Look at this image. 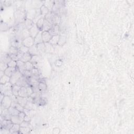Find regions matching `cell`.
<instances>
[{
  "mask_svg": "<svg viewBox=\"0 0 134 134\" xmlns=\"http://www.w3.org/2000/svg\"><path fill=\"white\" fill-rule=\"evenodd\" d=\"M11 96H4L2 101H1V107L2 109H9L12 106Z\"/></svg>",
  "mask_w": 134,
  "mask_h": 134,
  "instance_id": "cell-1",
  "label": "cell"
},
{
  "mask_svg": "<svg viewBox=\"0 0 134 134\" xmlns=\"http://www.w3.org/2000/svg\"><path fill=\"white\" fill-rule=\"evenodd\" d=\"M25 17H26V14L24 12L21 10H18L16 12L15 20L16 22L18 23V24H21V23H23L25 22L26 19Z\"/></svg>",
  "mask_w": 134,
  "mask_h": 134,
  "instance_id": "cell-2",
  "label": "cell"
},
{
  "mask_svg": "<svg viewBox=\"0 0 134 134\" xmlns=\"http://www.w3.org/2000/svg\"><path fill=\"white\" fill-rule=\"evenodd\" d=\"M22 76H23V74L22 72H21L16 68V70L10 77V82L13 85H15L17 81H19L20 78H21Z\"/></svg>",
  "mask_w": 134,
  "mask_h": 134,
  "instance_id": "cell-3",
  "label": "cell"
},
{
  "mask_svg": "<svg viewBox=\"0 0 134 134\" xmlns=\"http://www.w3.org/2000/svg\"><path fill=\"white\" fill-rule=\"evenodd\" d=\"M22 39L17 35L14 36L11 41V46L20 48L22 46Z\"/></svg>",
  "mask_w": 134,
  "mask_h": 134,
  "instance_id": "cell-4",
  "label": "cell"
},
{
  "mask_svg": "<svg viewBox=\"0 0 134 134\" xmlns=\"http://www.w3.org/2000/svg\"><path fill=\"white\" fill-rule=\"evenodd\" d=\"M35 44L34 38L32 36L27 37L22 40V45L26 47L30 48Z\"/></svg>",
  "mask_w": 134,
  "mask_h": 134,
  "instance_id": "cell-5",
  "label": "cell"
},
{
  "mask_svg": "<svg viewBox=\"0 0 134 134\" xmlns=\"http://www.w3.org/2000/svg\"><path fill=\"white\" fill-rule=\"evenodd\" d=\"M1 128L10 131V129L11 128V127L13 126L14 124L12 122L11 120L3 119L1 120Z\"/></svg>",
  "mask_w": 134,
  "mask_h": 134,
  "instance_id": "cell-6",
  "label": "cell"
},
{
  "mask_svg": "<svg viewBox=\"0 0 134 134\" xmlns=\"http://www.w3.org/2000/svg\"><path fill=\"white\" fill-rule=\"evenodd\" d=\"M16 84L20 86V87H22V86L27 87V86H30L28 83V78L24 77V75H23L21 78H20V79L18 81H17Z\"/></svg>",
  "mask_w": 134,
  "mask_h": 134,
  "instance_id": "cell-7",
  "label": "cell"
},
{
  "mask_svg": "<svg viewBox=\"0 0 134 134\" xmlns=\"http://www.w3.org/2000/svg\"><path fill=\"white\" fill-rule=\"evenodd\" d=\"M52 36L59 35L60 33L59 25H52L50 30L48 31Z\"/></svg>",
  "mask_w": 134,
  "mask_h": 134,
  "instance_id": "cell-8",
  "label": "cell"
},
{
  "mask_svg": "<svg viewBox=\"0 0 134 134\" xmlns=\"http://www.w3.org/2000/svg\"><path fill=\"white\" fill-rule=\"evenodd\" d=\"M1 117L2 120H11L12 115L9 112L8 109H4L1 113Z\"/></svg>",
  "mask_w": 134,
  "mask_h": 134,
  "instance_id": "cell-9",
  "label": "cell"
},
{
  "mask_svg": "<svg viewBox=\"0 0 134 134\" xmlns=\"http://www.w3.org/2000/svg\"><path fill=\"white\" fill-rule=\"evenodd\" d=\"M42 38H43V42L45 44L48 43L50 42V39H51V38L52 37L48 31L42 32Z\"/></svg>",
  "mask_w": 134,
  "mask_h": 134,
  "instance_id": "cell-10",
  "label": "cell"
},
{
  "mask_svg": "<svg viewBox=\"0 0 134 134\" xmlns=\"http://www.w3.org/2000/svg\"><path fill=\"white\" fill-rule=\"evenodd\" d=\"M13 85L10 82H8L4 84H0V88H1V93H2L7 91L11 90L13 88Z\"/></svg>",
  "mask_w": 134,
  "mask_h": 134,
  "instance_id": "cell-11",
  "label": "cell"
},
{
  "mask_svg": "<svg viewBox=\"0 0 134 134\" xmlns=\"http://www.w3.org/2000/svg\"><path fill=\"white\" fill-rule=\"evenodd\" d=\"M29 31H30V36L33 38L35 37L37 35V34L40 32L36 26V24H35L30 30H29Z\"/></svg>",
  "mask_w": 134,
  "mask_h": 134,
  "instance_id": "cell-12",
  "label": "cell"
},
{
  "mask_svg": "<svg viewBox=\"0 0 134 134\" xmlns=\"http://www.w3.org/2000/svg\"><path fill=\"white\" fill-rule=\"evenodd\" d=\"M19 96L23 97H28L29 95L27 92V88L25 86L21 87L19 92Z\"/></svg>",
  "mask_w": 134,
  "mask_h": 134,
  "instance_id": "cell-13",
  "label": "cell"
},
{
  "mask_svg": "<svg viewBox=\"0 0 134 134\" xmlns=\"http://www.w3.org/2000/svg\"><path fill=\"white\" fill-rule=\"evenodd\" d=\"M28 52L30 53L32 56H35V55H39V52L37 49V45L34 44L33 46H32L31 47L29 48V51Z\"/></svg>",
  "mask_w": 134,
  "mask_h": 134,
  "instance_id": "cell-14",
  "label": "cell"
},
{
  "mask_svg": "<svg viewBox=\"0 0 134 134\" xmlns=\"http://www.w3.org/2000/svg\"><path fill=\"white\" fill-rule=\"evenodd\" d=\"M17 101H18V103H19L20 105L23 107H25L26 104L28 101V97H23L21 96H17Z\"/></svg>",
  "mask_w": 134,
  "mask_h": 134,
  "instance_id": "cell-15",
  "label": "cell"
},
{
  "mask_svg": "<svg viewBox=\"0 0 134 134\" xmlns=\"http://www.w3.org/2000/svg\"><path fill=\"white\" fill-rule=\"evenodd\" d=\"M37 45V47L39 55H43L46 52V45L44 43H40Z\"/></svg>",
  "mask_w": 134,
  "mask_h": 134,
  "instance_id": "cell-16",
  "label": "cell"
},
{
  "mask_svg": "<svg viewBox=\"0 0 134 134\" xmlns=\"http://www.w3.org/2000/svg\"><path fill=\"white\" fill-rule=\"evenodd\" d=\"M44 21H45L44 17H40L39 20L37 21V22L35 24L36 26L37 27V28L39 29V30L40 32H43V27Z\"/></svg>",
  "mask_w": 134,
  "mask_h": 134,
  "instance_id": "cell-17",
  "label": "cell"
},
{
  "mask_svg": "<svg viewBox=\"0 0 134 134\" xmlns=\"http://www.w3.org/2000/svg\"><path fill=\"white\" fill-rule=\"evenodd\" d=\"M32 57V56L30 53H29V52H27V53L24 54L23 55V56L22 57V58H21L20 60L25 63L28 61H31Z\"/></svg>",
  "mask_w": 134,
  "mask_h": 134,
  "instance_id": "cell-18",
  "label": "cell"
},
{
  "mask_svg": "<svg viewBox=\"0 0 134 134\" xmlns=\"http://www.w3.org/2000/svg\"><path fill=\"white\" fill-rule=\"evenodd\" d=\"M21 126L20 124H14L13 126L11 127L10 129V133H20Z\"/></svg>",
  "mask_w": 134,
  "mask_h": 134,
  "instance_id": "cell-19",
  "label": "cell"
},
{
  "mask_svg": "<svg viewBox=\"0 0 134 134\" xmlns=\"http://www.w3.org/2000/svg\"><path fill=\"white\" fill-rule=\"evenodd\" d=\"M16 68L22 72L25 70V62H23L21 60H19L17 61V67Z\"/></svg>",
  "mask_w": 134,
  "mask_h": 134,
  "instance_id": "cell-20",
  "label": "cell"
},
{
  "mask_svg": "<svg viewBox=\"0 0 134 134\" xmlns=\"http://www.w3.org/2000/svg\"><path fill=\"white\" fill-rule=\"evenodd\" d=\"M35 25V23L33 22V21L26 19L25 22H24V27L28 30H30V29Z\"/></svg>",
  "mask_w": 134,
  "mask_h": 134,
  "instance_id": "cell-21",
  "label": "cell"
},
{
  "mask_svg": "<svg viewBox=\"0 0 134 134\" xmlns=\"http://www.w3.org/2000/svg\"><path fill=\"white\" fill-rule=\"evenodd\" d=\"M19 52V49L14 47L13 46H11L10 48H9L8 54L10 56H14V55H17L18 53Z\"/></svg>",
  "mask_w": 134,
  "mask_h": 134,
  "instance_id": "cell-22",
  "label": "cell"
},
{
  "mask_svg": "<svg viewBox=\"0 0 134 134\" xmlns=\"http://www.w3.org/2000/svg\"><path fill=\"white\" fill-rule=\"evenodd\" d=\"M12 60V58H11L9 54L8 53H6V54H4V55H3L1 57V61L7 64H8L9 62H10Z\"/></svg>",
  "mask_w": 134,
  "mask_h": 134,
  "instance_id": "cell-23",
  "label": "cell"
},
{
  "mask_svg": "<svg viewBox=\"0 0 134 134\" xmlns=\"http://www.w3.org/2000/svg\"><path fill=\"white\" fill-rule=\"evenodd\" d=\"M61 22V17L60 15L54 14L52 19V25H59Z\"/></svg>",
  "mask_w": 134,
  "mask_h": 134,
  "instance_id": "cell-24",
  "label": "cell"
},
{
  "mask_svg": "<svg viewBox=\"0 0 134 134\" xmlns=\"http://www.w3.org/2000/svg\"><path fill=\"white\" fill-rule=\"evenodd\" d=\"M49 10L47 7H46L45 5H42L40 8V14L43 16H45L49 12Z\"/></svg>",
  "mask_w": 134,
  "mask_h": 134,
  "instance_id": "cell-25",
  "label": "cell"
},
{
  "mask_svg": "<svg viewBox=\"0 0 134 134\" xmlns=\"http://www.w3.org/2000/svg\"><path fill=\"white\" fill-rule=\"evenodd\" d=\"M54 15V13L52 12V11L49 12L47 14H46L44 16V19L46 21L48 22L49 23H50V24H52V19H53Z\"/></svg>",
  "mask_w": 134,
  "mask_h": 134,
  "instance_id": "cell-26",
  "label": "cell"
},
{
  "mask_svg": "<svg viewBox=\"0 0 134 134\" xmlns=\"http://www.w3.org/2000/svg\"><path fill=\"white\" fill-rule=\"evenodd\" d=\"M25 108L27 109L28 110H34L36 109V104L34 102L30 101H28V102L26 104V105L25 107Z\"/></svg>",
  "mask_w": 134,
  "mask_h": 134,
  "instance_id": "cell-27",
  "label": "cell"
},
{
  "mask_svg": "<svg viewBox=\"0 0 134 134\" xmlns=\"http://www.w3.org/2000/svg\"><path fill=\"white\" fill-rule=\"evenodd\" d=\"M16 70V68H12V67H8L6 70L4 71L5 74L8 75V76L11 77L14 72Z\"/></svg>",
  "mask_w": 134,
  "mask_h": 134,
  "instance_id": "cell-28",
  "label": "cell"
},
{
  "mask_svg": "<svg viewBox=\"0 0 134 134\" xmlns=\"http://www.w3.org/2000/svg\"><path fill=\"white\" fill-rule=\"evenodd\" d=\"M42 33V32H40L37 34V35L34 38L35 44H40V43H44L43 40Z\"/></svg>",
  "mask_w": 134,
  "mask_h": 134,
  "instance_id": "cell-29",
  "label": "cell"
},
{
  "mask_svg": "<svg viewBox=\"0 0 134 134\" xmlns=\"http://www.w3.org/2000/svg\"><path fill=\"white\" fill-rule=\"evenodd\" d=\"M59 36H60V35H59L52 36L51 39L50 40V42H49V43L52 45V46H55V45H57L58 43V42H59Z\"/></svg>",
  "mask_w": 134,
  "mask_h": 134,
  "instance_id": "cell-30",
  "label": "cell"
},
{
  "mask_svg": "<svg viewBox=\"0 0 134 134\" xmlns=\"http://www.w3.org/2000/svg\"><path fill=\"white\" fill-rule=\"evenodd\" d=\"M66 41H67L66 37L64 35H60L59 42H58L57 45L59 46H63L66 43Z\"/></svg>",
  "mask_w": 134,
  "mask_h": 134,
  "instance_id": "cell-31",
  "label": "cell"
},
{
  "mask_svg": "<svg viewBox=\"0 0 134 134\" xmlns=\"http://www.w3.org/2000/svg\"><path fill=\"white\" fill-rule=\"evenodd\" d=\"M11 121L13 124H21L22 121L21 120L18 115H15V116H12L11 117Z\"/></svg>",
  "mask_w": 134,
  "mask_h": 134,
  "instance_id": "cell-32",
  "label": "cell"
},
{
  "mask_svg": "<svg viewBox=\"0 0 134 134\" xmlns=\"http://www.w3.org/2000/svg\"><path fill=\"white\" fill-rule=\"evenodd\" d=\"M52 24H50L48 22L46 21L45 20L44 25H43V32L44 31H49L50 30V29L51 28Z\"/></svg>",
  "mask_w": 134,
  "mask_h": 134,
  "instance_id": "cell-33",
  "label": "cell"
},
{
  "mask_svg": "<svg viewBox=\"0 0 134 134\" xmlns=\"http://www.w3.org/2000/svg\"><path fill=\"white\" fill-rule=\"evenodd\" d=\"M10 82V77L4 74L3 76L0 78V84H4Z\"/></svg>",
  "mask_w": 134,
  "mask_h": 134,
  "instance_id": "cell-34",
  "label": "cell"
},
{
  "mask_svg": "<svg viewBox=\"0 0 134 134\" xmlns=\"http://www.w3.org/2000/svg\"><path fill=\"white\" fill-rule=\"evenodd\" d=\"M31 73L32 74V76L33 77H34V78H35L37 80H39V79L38 78V77L39 76V72L38 68H36V67H34L33 69L31 71Z\"/></svg>",
  "mask_w": 134,
  "mask_h": 134,
  "instance_id": "cell-35",
  "label": "cell"
},
{
  "mask_svg": "<svg viewBox=\"0 0 134 134\" xmlns=\"http://www.w3.org/2000/svg\"><path fill=\"white\" fill-rule=\"evenodd\" d=\"M20 88H21V87L19 85H16V84L14 85L13 86V88H12V91L13 95H14L15 96H19V92Z\"/></svg>",
  "mask_w": 134,
  "mask_h": 134,
  "instance_id": "cell-36",
  "label": "cell"
},
{
  "mask_svg": "<svg viewBox=\"0 0 134 134\" xmlns=\"http://www.w3.org/2000/svg\"><path fill=\"white\" fill-rule=\"evenodd\" d=\"M9 111L10 113V114L12 115V116H15V115H19L20 112L17 110L15 107L11 106L9 109Z\"/></svg>",
  "mask_w": 134,
  "mask_h": 134,
  "instance_id": "cell-37",
  "label": "cell"
},
{
  "mask_svg": "<svg viewBox=\"0 0 134 134\" xmlns=\"http://www.w3.org/2000/svg\"><path fill=\"white\" fill-rule=\"evenodd\" d=\"M46 52H49V53H52L55 50L54 48V46H52L50 44L46 43Z\"/></svg>",
  "mask_w": 134,
  "mask_h": 134,
  "instance_id": "cell-38",
  "label": "cell"
},
{
  "mask_svg": "<svg viewBox=\"0 0 134 134\" xmlns=\"http://www.w3.org/2000/svg\"><path fill=\"white\" fill-rule=\"evenodd\" d=\"M25 65L26 70L30 71H31L32 70V69L35 67L34 64L32 62H31V61L25 62Z\"/></svg>",
  "mask_w": 134,
  "mask_h": 134,
  "instance_id": "cell-39",
  "label": "cell"
},
{
  "mask_svg": "<svg viewBox=\"0 0 134 134\" xmlns=\"http://www.w3.org/2000/svg\"><path fill=\"white\" fill-rule=\"evenodd\" d=\"M31 128L30 127H21L20 133H29L30 132Z\"/></svg>",
  "mask_w": 134,
  "mask_h": 134,
  "instance_id": "cell-40",
  "label": "cell"
},
{
  "mask_svg": "<svg viewBox=\"0 0 134 134\" xmlns=\"http://www.w3.org/2000/svg\"><path fill=\"white\" fill-rule=\"evenodd\" d=\"M10 29L9 25L4 22H1V30L2 32H6Z\"/></svg>",
  "mask_w": 134,
  "mask_h": 134,
  "instance_id": "cell-41",
  "label": "cell"
},
{
  "mask_svg": "<svg viewBox=\"0 0 134 134\" xmlns=\"http://www.w3.org/2000/svg\"><path fill=\"white\" fill-rule=\"evenodd\" d=\"M38 87V89L40 92H44L47 89V85L45 83L39 82V83Z\"/></svg>",
  "mask_w": 134,
  "mask_h": 134,
  "instance_id": "cell-42",
  "label": "cell"
},
{
  "mask_svg": "<svg viewBox=\"0 0 134 134\" xmlns=\"http://www.w3.org/2000/svg\"><path fill=\"white\" fill-rule=\"evenodd\" d=\"M19 51L21 52L22 54H24L27 53V52H28L29 51V48L26 47L22 45L21 47L19 48Z\"/></svg>",
  "mask_w": 134,
  "mask_h": 134,
  "instance_id": "cell-43",
  "label": "cell"
},
{
  "mask_svg": "<svg viewBox=\"0 0 134 134\" xmlns=\"http://www.w3.org/2000/svg\"><path fill=\"white\" fill-rule=\"evenodd\" d=\"M8 67H9L8 64L1 61V63H0V70L5 71L6 70V69H7Z\"/></svg>",
  "mask_w": 134,
  "mask_h": 134,
  "instance_id": "cell-44",
  "label": "cell"
},
{
  "mask_svg": "<svg viewBox=\"0 0 134 134\" xmlns=\"http://www.w3.org/2000/svg\"><path fill=\"white\" fill-rule=\"evenodd\" d=\"M39 60V57L38 55H35V56H33L32 57V59L31 60V62H32L34 65L35 63H38V61Z\"/></svg>",
  "mask_w": 134,
  "mask_h": 134,
  "instance_id": "cell-45",
  "label": "cell"
},
{
  "mask_svg": "<svg viewBox=\"0 0 134 134\" xmlns=\"http://www.w3.org/2000/svg\"><path fill=\"white\" fill-rule=\"evenodd\" d=\"M9 67L12 68H16L17 67V61L14 60H12L8 64Z\"/></svg>",
  "mask_w": 134,
  "mask_h": 134,
  "instance_id": "cell-46",
  "label": "cell"
},
{
  "mask_svg": "<svg viewBox=\"0 0 134 134\" xmlns=\"http://www.w3.org/2000/svg\"><path fill=\"white\" fill-rule=\"evenodd\" d=\"M15 107L19 110V111L20 112H24V109H25V107H23V106H22L21 105H20L19 103H17Z\"/></svg>",
  "mask_w": 134,
  "mask_h": 134,
  "instance_id": "cell-47",
  "label": "cell"
},
{
  "mask_svg": "<svg viewBox=\"0 0 134 134\" xmlns=\"http://www.w3.org/2000/svg\"><path fill=\"white\" fill-rule=\"evenodd\" d=\"M26 114L25 113H24V112H20L19 114V117H20V118L21 119V120L23 121V120H24V119L25 117V116H26Z\"/></svg>",
  "mask_w": 134,
  "mask_h": 134,
  "instance_id": "cell-48",
  "label": "cell"
},
{
  "mask_svg": "<svg viewBox=\"0 0 134 134\" xmlns=\"http://www.w3.org/2000/svg\"><path fill=\"white\" fill-rule=\"evenodd\" d=\"M30 123L26 121L23 120L20 124L21 127H30Z\"/></svg>",
  "mask_w": 134,
  "mask_h": 134,
  "instance_id": "cell-49",
  "label": "cell"
},
{
  "mask_svg": "<svg viewBox=\"0 0 134 134\" xmlns=\"http://www.w3.org/2000/svg\"><path fill=\"white\" fill-rule=\"evenodd\" d=\"M24 120L26 121H27V122H29V123H30V122L31 120V118L30 117V116L29 115H26L25 117V118L24 119Z\"/></svg>",
  "mask_w": 134,
  "mask_h": 134,
  "instance_id": "cell-50",
  "label": "cell"
},
{
  "mask_svg": "<svg viewBox=\"0 0 134 134\" xmlns=\"http://www.w3.org/2000/svg\"><path fill=\"white\" fill-rule=\"evenodd\" d=\"M60 132V130L59 128H55L53 130V133H59Z\"/></svg>",
  "mask_w": 134,
  "mask_h": 134,
  "instance_id": "cell-51",
  "label": "cell"
},
{
  "mask_svg": "<svg viewBox=\"0 0 134 134\" xmlns=\"http://www.w3.org/2000/svg\"><path fill=\"white\" fill-rule=\"evenodd\" d=\"M4 74H5V72H4V71H1V70H0V78H2Z\"/></svg>",
  "mask_w": 134,
  "mask_h": 134,
  "instance_id": "cell-52",
  "label": "cell"
}]
</instances>
